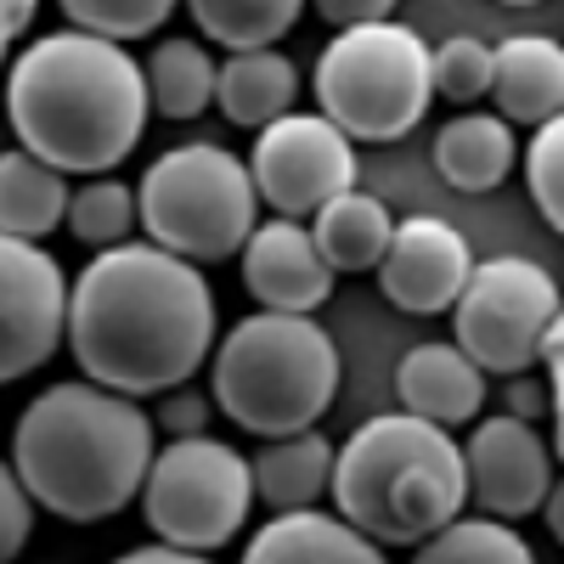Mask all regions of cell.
<instances>
[{
	"instance_id": "obj_3",
	"label": "cell",
	"mask_w": 564,
	"mask_h": 564,
	"mask_svg": "<svg viewBox=\"0 0 564 564\" xmlns=\"http://www.w3.org/2000/svg\"><path fill=\"white\" fill-rule=\"evenodd\" d=\"M159 452L148 406L85 379L45 384L12 423V475L23 497L68 525L124 513Z\"/></svg>"
},
{
	"instance_id": "obj_12",
	"label": "cell",
	"mask_w": 564,
	"mask_h": 564,
	"mask_svg": "<svg viewBox=\"0 0 564 564\" xmlns=\"http://www.w3.org/2000/svg\"><path fill=\"white\" fill-rule=\"evenodd\" d=\"M463 480L468 497L486 508V520H525L553 491V452L542 430L513 417H475V435L463 446Z\"/></svg>"
},
{
	"instance_id": "obj_18",
	"label": "cell",
	"mask_w": 564,
	"mask_h": 564,
	"mask_svg": "<svg viewBox=\"0 0 564 564\" xmlns=\"http://www.w3.org/2000/svg\"><path fill=\"white\" fill-rule=\"evenodd\" d=\"M305 231H311L322 265L334 271V276H345V271H372V265L384 260L390 231H395V215H390L384 198H372V193H361V186H350V193L327 198V204L311 215Z\"/></svg>"
},
{
	"instance_id": "obj_27",
	"label": "cell",
	"mask_w": 564,
	"mask_h": 564,
	"mask_svg": "<svg viewBox=\"0 0 564 564\" xmlns=\"http://www.w3.org/2000/svg\"><path fill=\"white\" fill-rule=\"evenodd\" d=\"M170 18H175L170 0H63V29L124 45V52L135 40H153Z\"/></svg>"
},
{
	"instance_id": "obj_33",
	"label": "cell",
	"mask_w": 564,
	"mask_h": 564,
	"mask_svg": "<svg viewBox=\"0 0 564 564\" xmlns=\"http://www.w3.org/2000/svg\"><path fill=\"white\" fill-rule=\"evenodd\" d=\"M316 18L334 34H350V29H367V23H390L395 7L390 0H316Z\"/></svg>"
},
{
	"instance_id": "obj_10",
	"label": "cell",
	"mask_w": 564,
	"mask_h": 564,
	"mask_svg": "<svg viewBox=\"0 0 564 564\" xmlns=\"http://www.w3.org/2000/svg\"><path fill=\"white\" fill-rule=\"evenodd\" d=\"M254 198L276 209V220L316 215L327 198H339L356 186V148L327 124L322 113H289L254 135V153L243 159Z\"/></svg>"
},
{
	"instance_id": "obj_7",
	"label": "cell",
	"mask_w": 564,
	"mask_h": 564,
	"mask_svg": "<svg viewBox=\"0 0 564 564\" xmlns=\"http://www.w3.org/2000/svg\"><path fill=\"white\" fill-rule=\"evenodd\" d=\"M311 90H316V113L350 148L356 141L384 148V141L412 135L423 124V113H430V97H435L430 45L401 18L334 34L316 57Z\"/></svg>"
},
{
	"instance_id": "obj_8",
	"label": "cell",
	"mask_w": 564,
	"mask_h": 564,
	"mask_svg": "<svg viewBox=\"0 0 564 564\" xmlns=\"http://www.w3.org/2000/svg\"><path fill=\"white\" fill-rule=\"evenodd\" d=\"M135 502L164 547L209 558L215 547L238 542V531L249 525V508H254L249 457L215 435L164 441L148 463V475H141Z\"/></svg>"
},
{
	"instance_id": "obj_24",
	"label": "cell",
	"mask_w": 564,
	"mask_h": 564,
	"mask_svg": "<svg viewBox=\"0 0 564 564\" xmlns=\"http://www.w3.org/2000/svg\"><path fill=\"white\" fill-rule=\"evenodd\" d=\"M186 18L198 23L209 45H226V57H243V52H276V40L294 34L300 0H193Z\"/></svg>"
},
{
	"instance_id": "obj_15",
	"label": "cell",
	"mask_w": 564,
	"mask_h": 564,
	"mask_svg": "<svg viewBox=\"0 0 564 564\" xmlns=\"http://www.w3.org/2000/svg\"><path fill=\"white\" fill-rule=\"evenodd\" d=\"M395 395L406 417H423L435 430H463L486 412V372L468 361L457 345L430 339V345H412L395 367Z\"/></svg>"
},
{
	"instance_id": "obj_6",
	"label": "cell",
	"mask_w": 564,
	"mask_h": 564,
	"mask_svg": "<svg viewBox=\"0 0 564 564\" xmlns=\"http://www.w3.org/2000/svg\"><path fill=\"white\" fill-rule=\"evenodd\" d=\"M135 226L148 231L159 254H175L198 271L238 260L249 231L260 226L249 164L220 141H181L141 170Z\"/></svg>"
},
{
	"instance_id": "obj_23",
	"label": "cell",
	"mask_w": 564,
	"mask_h": 564,
	"mask_svg": "<svg viewBox=\"0 0 564 564\" xmlns=\"http://www.w3.org/2000/svg\"><path fill=\"white\" fill-rule=\"evenodd\" d=\"M141 85H148V113H159L170 124L198 119L215 102V57H209V45L186 40V34L159 40L148 52V63H141Z\"/></svg>"
},
{
	"instance_id": "obj_26",
	"label": "cell",
	"mask_w": 564,
	"mask_h": 564,
	"mask_svg": "<svg viewBox=\"0 0 564 564\" xmlns=\"http://www.w3.org/2000/svg\"><path fill=\"white\" fill-rule=\"evenodd\" d=\"M68 231L90 249V254H108L119 243H130L135 231V186L124 181H85L68 193Z\"/></svg>"
},
{
	"instance_id": "obj_2",
	"label": "cell",
	"mask_w": 564,
	"mask_h": 564,
	"mask_svg": "<svg viewBox=\"0 0 564 564\" xmlns=\"http://www.w3.org/2000/svg\"><path fill=\"white\" fill-rule=\"evenodd\" d=\"M7 119L18 148L57 175L119 170L148 130V85L124 45L52 29L7 68Z\"/></svg>"
},
{
	"instance_id": "obj_1",
	"label": "cell",
	"mask_w": 564,
	"mask_h": 564,
	"mask_svg": "<svg viewBox=\"0 0 564 564\" xmlns=\"http://www.w3.org/2000/svg\"><path fill=\"white\" fill-rule=\"evenodd\" d=\"M220 305L198 265L159 254L153 243H119L90 254L68 289L63 339L85 384L124 401L170 395L215 356Z\"/></svg>"
},
{
	"instance_id": "obj_36",
	"label": "cell",
	"mask_w": 564,
	"mask_h": 564,
	"mask_svg": "<svg viewBox=\"0 0 564 564\" xmlns=\"http://www.w3.org/2000/svg\"><path fill=\"white\" fill-rule=\"evenodd\" d=\"M542 513H547V531L564 536V486H558V480H553V491L542 497Z\"/></svg>"
},
{
	"instance_id": "obj_29",
	"label": "cell",
	"mask_w": 564,
	"mask_h": 564,
	"mask_svg": "<svg viewBox=\"0 0 564 564\" xmlns=\"http://www.w3.org/2000/svg\"><path fill=\"white\" fill-rule=\"evenodd\" d=\"M558 153H564V119L536 124L531 130V148H525V193L536 204V215L564 231V175H558Z\"/></svg>"
},
{
	"instance_id": "obj_32",
	"label": "cell",
	"mask_w": 564,
	"mask_h": 564,
	"mask_svg": "<svg viewBox=\"0 0 564 564\" xmlns=\"http://www.w3.org/2000/svg\"><path fill=\"white\" fill-rule=\"evenodd\" d=\"M502 417H513V423H531V430H536V423L558 406V390L542 379V372H520V379H508L502 384Z\"/></svg>"
},
{
	"instance_id": "obj_35",
	"label": "cell",
	"mask_w": 564,
	"mask_h": 564,
	"mask_svg": "<svg viewBox=\"0 0 564 564\" xmlns=\"http://www.w3.org/2000/svg\"><path fill=\"white\" fill-rule=\"evenodd\" d=\"M113 564H215V558H204V553H181V547H164V542H148V547L119 553Z\"/></svg>"
},
{
	"instance_id": "obj_22",
	"label": "cell",
	"mask_w": 564,
	"mask_h": 564,
	"mask_svg": "<svg viewBox=\"0 0 564 564\" xmlns=\"http://www.w3.org/2000/svg\"><path fill=\"white\" fill-rule=\"evenodd\" d=\"M68 215V175L45 170L23 148L0 153V238L40 243L52 238Z\"/></svg>"
},
{
	"instance_id": "obj_25",
	"label": "cell",
	"mask_w": 564,
	"mask_h": 564,
	"mask_svg": "<svg viewBox=\"0 0 564 564\" xmlns=\"http://www.w3.org/2000/svg\"><path fill=\"white\" fill-rule=\"evenodd\" d=\"M412 564H536V547L486 513H457L430 542L412 547Z\"/></svg>"
},
{
	"instance_id": "obj_4",
	"label": "cell",
	"mask_w": 564,
	"mask_h": 564,
	"mask_svg": "<svg viewBox=\"0 0 564 564\" xmlns=\"http://www.w3.org/2000/svg\"><path fill=\"white\" fill-rule=\"evenodd\" d=\"M327 497L339 508L334 520H345L372 547H417L468 502L463 446L406 412L367 417L345 446H334Z\"/></svg>"
},
{
	"instance_id": "obj_31",
	"label": "cell",
	"mask_w": 564,
	"mask_h": 564,
	"mask_svg": "<svg viewBox=\"0 0 564 564\" xmlns=\"http://www.w3.org/2000/svg\"><path fill=\"white\" fill-rule=\"evenodd\" d=\"M153 417V435L164 430V441H193V435H209V417H215V406H209V395L204 390H170L164 401H159V412H148Z\"/></svg>"
},
{
	"instance_id": "obj_5",
	"label": "cell",
	"mask_w": 564,
	"mask_h": 564,
	"mask_svg": "<svg viewBox=\"0 0 564 564\" xmlns=\"http://www.w3.org/2000/svg\"><path fill=\"white\" fill-rule=\"evenodd\" d=\"M339 395V345L316 316H243L209 356V406L260 441L322 423Z\"/></svg>"
},
{
	"instance_id": "obj_19",
	"label": "cell",
	"mask_w": 564,
	"mask_h": 564,
	"mask_svg": "<svg viewBox=\"0 0 564 564\" xmlns=\"http://www.w3.org/2000/svg\"><path fill=\"white\" fill-rule=\"evenodd\" d=\"M294 97H300V68L289 52H243V57L215 63V108L243 130H265L276 119H289Z\"/></svg>"
},
{
	"instance_id": "obj_28",
	"label": "cell",
	"mask_w": 564,
	"mask_h": 564,
	"mask_svg": "<svg viewBox=\"0 0 564 564\" xmlns=\"http://www.w3.org/2000/svg\"><path fill=\"white\" fill-rule=\"evenodd\" d=\"M430 85H435V97H446L457 108H475L491 90V40H480V34L441 40L430 52Z\"/></svg>"
},
{
	"instance_id": "obj_30",
	"label": "cell",
	"mask_w": 564,
	"mask_h": 564,
	"mask_svg": "<svg viewBox=\"0 0 564 564\" xmlns=\"http://www.w3.org/2000/svg\"><path fill=\"white\" fill-rule=\"evenodd\" d=\"M34 536V502L23 497L12 463L0 457V564H18V553Z\"/></svg>"
},
{
	"instance_id": "obj_13",
	"label": "cell",
	"mask_w": 564,
	"mask_h": 564,
	"mask_svg": "<svg viewBox=\"0 0 564 564\" xmlns=\"http://www.w3.org/2000/svg\"><path fill=\"white\" fill-rule=\"evenodd\" d=\"M468 271H475V254H468V238L441 220V215H412L395 220L384 260L372 265L379 289L395 311L406 316H441L452 311V300L463 294Z\"/></svg>"
},
{
	"instance_id": "obj_34",
	"label": "cell",
	"mask_w": 564,
	"mask_h": 564,
	"mask_svg": "<svg viewBox=\"0 0 564 564\" xmlns=\"http://www.w3.org/2000/svg\"><path fill=\"white\" fill-rule=\"evenodd\" d=\"M40 7L34 0H0V74L12 68V57L23 52V34L34 29Z\"/></svg>"
},
{
	"instance_id": "obj_20",
	"label": "cell",
	"mask_w": 564,
	"mask_h": 564,
	"mask_svg": "<svg viewBox=\"0 0 564 564\" xmlns=\"http://www.w3.org/2000/svg\"><path fill=\"white\" fill-rule=\"evenodd\" d=\"M513 159H520V141L497 113H457L435 130V170L457 193H497L508 181Z\"/></svg>"
},
{
	"instance_id": "obj_11",
	"label": "cell",
	"mask_w": 564,
	"mask_h": 564,
	"mask_svg": "<svg viewBox=\"0 0 564 564\" xmlns=\"http://www.w3.org/2000/svg\"><path fill=\"white\" fill-rule=\"evenodd\" d=\"M68 271L52 249L0 238V384H18L63 350Z\"/></svg>"
},
{
	"instance_id": "obj_16",
	"label": "cell",
	"mask_w": 564,
	"mask_h": 564,
	"mask_svg": "<svg viewBox=\"0 0 564 564\" xmlns=\"http://www.w3.org/2000/svg\"><path fill=\"white\" fill-rule=\"evenodd\" d=\"M497 119L513 124H553L564 119V45L547 34H508L491 45V90Z\"/></svg>"
},
{
	"instance_id": "obj_21",
	"label": "cell",
	"mask_w": 564,
	"mask_h": 564,
	"mask_svg": "<svg viewBox=\"0 0 564 564\" xmlns=\"http://www.w3.org/2000/svg\"><path fill=\"white\" fill-rule=\"evenodd\" d=\"M327 475H334V441H327L322 430H305V435H289V441H265L249 457L254 502H265L271 513L316 508L327 497Z\"/></svg>"
},
{
	"instance_id": "obj_17",
	"label": "cell",
	"mask_w": 564,
	"mask_h": 564,
	"mask_svg": "<svg viewBox=\"0 0 564 564\" xmlns=\"http://www.w3.org/2000/svg\"><path fill=\"white\" fill-rule=\"evenodd\" d=\"M238 564H390V558L384 547L356 536L345 520H334V513L300 508V513H271L249 536Z\"/></svg>"
},
{
	"instance_id": "obj_14",
	"label": "cell",
	"mask_w": 564,
	"mask_h": 564,
	"mask_svg": "<svg viewBox=\"0 0 564 564\" xmlns=\"http://www.w3.org/2000/svg\"><path fill=\"white\" fill-rule=\"evenodd\" d=\"M243 294L271 316H311L334 294V271L322 265L300 220H260L243 243Z\"/></svg>"
},
{
	"instance_id": "obj_9",
	"label": "cell",
	"mask_w": 564,
	"mask_h": 564,
	"mask_svg": "<svg viewBox=\"0 0 564 564\" xmlns=\"http://www.w3.org/2000/svg\"><path fill=\"white\" fill-rule=\"evenodd\" d=\"M558 322V282L531 254H491L475 260L463 294L452 300V345L480 372L520 379L536 372V345Z\"/></svg>"
}]
</instances>
